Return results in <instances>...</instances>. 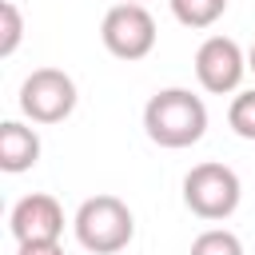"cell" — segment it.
Listing matches in <instances>:
<instances>
[{"label": "cell", "instance_id": "4fadbf2b", "mask_svg": "<svg viewBox=\"0 0 255 255\" xmlns=\"http://www.w3.org/2000/svg\"><path fill=\"white\" fill-rule=\"evenodd\" d=\"M16 255H64L60 239H48V243H20Z\"/></svg>", "mask_w": 255, "mask_h": 255}, {"label": "cell", "instance_id": "9c48e42d", "mask_svg": "<svg viewBox=\"0 0 255 255\" xmlns=\"http://www.w3.org/2000/svg\"><path fill=\"white\" fill-rule=\"evenodd\" d=\"M227 12V0H171V16L183 28H211Z\"/></svg>", "mask_w": 255, "mask_h": 255}, {"label": "cell", "instance_id": "3957f363", "mask_svg": "<svg viewBox=\"0 0 255 255\" xmlns=\"http://www.w3.org/2000/svg\"><path fill=\"white\" fill-rule=\"evenodd\" d=\"M239 199H243V183L227 163L207 159L183 175V203L199 219H227V215H235Z\"/></svg>", "mask_w": 255, "mask_h": 255}, {"label": "cell", "instance_id": "8fae6325", "mask_svg": "<svg viewBox=\"0 0 255 255\" xmlns=\"http://www.w3.org/2000/svg\"><path fill=\"white\" fill-rule=\"evenodd\" d=\"M227 124H231V131H235L239 139H255V88H247V92H239V96L231 100Z\"/></svg>", "mask_w": 255, "mask_h": 255}, {"label": "cell", "instance_id": "ba28073f", "mask_svg": "<svg viewBox=\"0 0 255 255\" xmlns=\"http://www.w3.org/2000/svg\"><path fill=\"white\" fill-rule=\"evenodd\" d=\"M36 159H40V135L24 128L20 120H4L0 124V167L8 175H20L36 167Z\"/></svg>", "mask_w": 255, "mask_h": 255}, {"label": "cell", "instance_id": "9a60e30c", "mask_svg": "<svg viewBox=\"0 0 255 255\" xmlns=\"http://www.w3.org/2000/svg\"><path fill=\"white\" fill-rule=\"evenodd\" d=\"M120 4H143V0H120Z\"/></svg>", "mask_w": 255, "mask_h": 255}, {"label": "cell", "instance_id": "52a82bcc", "mask_svg": "<svg viewBox=\"0 0 255 255\" xmlns=\"http://www.w3.org/2000/svg\"><path fill=\"white\" fill-rule=\"evenodd\" d=\"M8 227H12L16 243H48V239H60V231H64V211H60V203H56L52 195L32 191V195H24V199L12 207Z\"/></svg>", "mask_w": 255, "mask_h": 255}, {"label": "cell", "instance_id": "7a4b0ae2", "mask_svg": "<svg viewBox=\"0 0 255 255\" xmlns=\"http://www.w3.org/2000/svg\"><path fill=\"white\" fill-rule=\"evenodd\" d=\"M72 227H76L80 247H88L92 255H116V251H124V247L131 243V235H135V215H131V207H128L124 199H116V195H92V199H84V203L76 207Z\"/></svg>", "mask_w": 255, "mask_h": 255}, {"label": "cell", "instance_id": "5b68a950", "mask_svg": "<svg viewBox=\"0 0 255 255\" xmlns=\"http://www.w3.org/2000/svg\"><path fill=\"white\" fill-rule=\"evenodd\" d=\"M100 40L116 60H143L155 48V20L143 4H116L100 24Z\"/></svg>", "mask_w": 255, "mask_h": 255}, {"label": "cell", "instance_id": "7c38bea8", "mask_svg": "<svg viewBox=\"0 0 255 255\" xmlns=\"http://www.w3.org/2000/svg\"><path fill=\"white\" fill-rule=\"evenodd\" d=\"M20 36H24V20H20V8L12 0L0 4V56H12L20 48Z\"/></svg>", "mask_w": 255, "mask_h": 255}, {"label": "cell", "instance_id": "6da1fadb", "mask_svg": "<svg viewBox=\"0 0 255 255\" xmlns=\"http://www.w3.org/2000/svg\"><path fill=\"white\" fill-rule=\"evenodd\" d=\"M143 131L159 147H191L207 131V104L187 88H163L143 108Z\"/></svg>", "mask_w": 255, "mask_h": 255}, {"label": "cell", "instance_id": "8992f818", "mask_svg": "<svg viewBox=\"0 0 255 255\" xmlns=\"http://www.w3.org/2000/svg\"><path fill=\"white\" fill-rule=\"evenodd\" d=\"M247 72V56L231 36H207L195 52V76L211 96H227L239 88Z\"/></svg>", "mask_w": 255, "mask_h": 255}, {"label": "cell", "instance_id": "30bf717a", "mask_svg": "<svg viewBox=\"0 0 255 255\" xmlns=\"http://www.w3.org/2000/svg\"><path fill=\"white\" fill-rule=\"evenodd\" d=\"M191 255H243V243H239L235 231L211 227V231H199L191 239Z\"/></svg>", "mask_w": 255, "mask_h": 255}, {"label": "cell", "instance_id": "5bb4252c", "mask_svg": "<svg viewBox=\"0 0 255 255\" xmlns=\"http://www.w3.org/2000/svg\"><path fill=\"white\" fill-rule=\"evenodd\" d=\"M247 68L255 72V44H251V52H247Z\"/></svg>", "mask_w": 255, "mask_h": 255}, {"label": "cell", "instance_id": "277c9868", "mask_svg": "<svg viewBox=\"0 0 255 255\" xmlns=\"http://www.w3.org/2000/svg\"><path fill=\"white\" fill-rule=\"evenodd\" d=\"M20 112L32 124H60L76 112V80L60 68H36L20 84Z\"/></svg>", "mask_w": 255, "mask_h": 255}]
</instances>
